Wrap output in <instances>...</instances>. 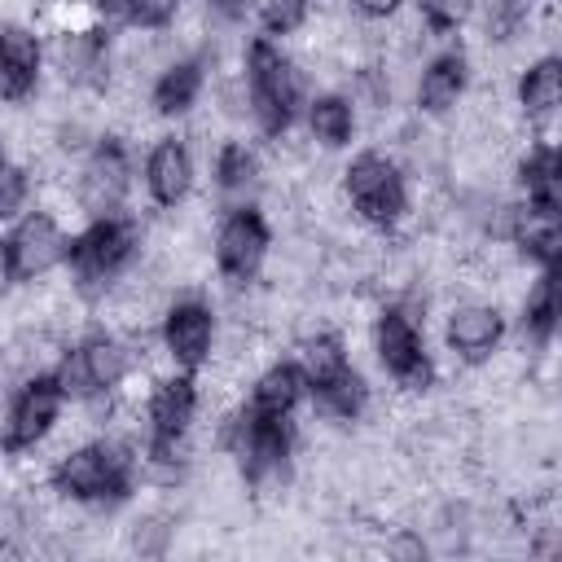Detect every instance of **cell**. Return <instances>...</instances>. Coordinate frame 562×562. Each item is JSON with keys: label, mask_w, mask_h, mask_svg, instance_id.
I'll use <instances>...</instances> for the list:
<instances>
[{"label": "cell", "mask_w": 562, "mask_h": 562, "mask_svg": "<svg viewBox=\"0 0 562 562\" xmlns=\"http://www.w3.org/2000/svg\"><path fill=\"white\" fill-rule=\"evenodd\" d=\"M417 9H422L430 31H457L470 18L474 0H417Z\"/></svg>", "instance_id": "cell-27"}, {"label": "cell", "mask_w": 562, "mask_h": 562, "mask_svg": "<svg viewBox=\"0 0 562 562\" xmlns=\"http://www.w3.org/2000/svg\"><path fill=\"white\" fill-rule=\"evenodd\" d=\"M193 408H198L193 373H176L149 395V448H154V457H167L180 443V435L193 422Z\"/></svg>", "instance_id": "cell-10"}, {"label": "cell", "mask_w": 562, "mask_h": 562, "mask_svg": "<svg viewBox=\"0 0 562 562\" xmlns=\"http://www.w3.org/2000/svg\"><path fill=\"white\" fill-rule=\"evenodd\" d=\"M347 193H351V206H356L369 224H378V228L395 224V220L404 215V206H408L404 176H400V167H395L391 158H382V154H360V158L347 167Z\"/></svg>", "instance_id": "cell-5"}, {"label": "cell", "mask_w": 562, "mask_h": 562, "mask_svg": "<svg viewBox=\"0 0 562 562\" xmlns=\"http://www.w3.org/2000/svg\"><path fill=\"white\" fill-rule=\"evenodd\" d=\"M198 92H202V66L198 61H176L154 83V110L158 114H184L198 101Z\"/></svg>", "instance_id": "cell-22"}, {"label": "cell", "mask_w": 562, "mask_h": 562, "mask_svg": "<svg viewBox=\"0 0 562 562\" xmlns=\"http://www.w3.org/2000/svg\"><path fill=\"white\" fill-rule=\"evenodd\" d=\"M127 193V154L119 140H101L83 167V184H79V198L92 215H114L119 202Z\"/></svg>", "instance_id": "cell-12"}, {"label": "cell", "mask_w": 562, "mask_h": 562, "mask_svg": "<svg viewBox=\"0 0 562 562\" xmlns=\"http://www.w3.org/2000/svg\"><path fill=\"white\" fill-rule=\"evenodd\" d=\"M373 338H378V360H382V369H386L400 386L426 391V386L435 382V364H430V356H426V342H422L417 325H413L400 307H386V312L378 316Z\"/></svg>", "instance_id": "cell-7"}, {"label": "cell", "mask_w": 562, "mask_h": 562, "mask_svg": "<svg viewBox=\"0 0 562 562\" xmlns=\"http://www.w3.org/2000/svg\"><path fill=\"white\" fill-rule=\"evenodd\" d=\"M522 189L536 215H558L562 211V158L553 145H536L522 158Z\"/></svg>", "instance_id": "cell-18"}, {"label": "cell", "mask_w": 562, "mask_h": 562, "mask_svg": "<svg viewBox=\"0 0 562 562\" xmlns=\"http://www.w3.org/2000/svg\"><path fill=\"white\" fill-rule=\"evenodd\" d=\"M505 334V321L496 307H461L452 312L448 321V347L461 356V360H483L492 356V347L501 342Z\"/></svg>", "instance_id": "cell-17"}, {"label": "cell", "mask_w": 562, "mask_h": 562, "mask_svg": "<svg viewBox=\"0 0 562 562\" xmlns=\"http://www.w3.org/2000/svg\"><path fill=\"white\" fill-rule=\"evenodd\" d=\"M40 75V44L22 26H0V92L9 101H22L35 88Z\"/></svg>", "instance_id": "cell-16"}, {"label": "cell", "mask_w": 562, "mask_h": 562, "mask_svg": "<svg viewBox=\"0 0 562 562\" xmlns=\"http://www.w3.org/2000/svg\"><path fill=\"white\" fill-rule=\"evenodd\" d=\"M119 4H123L127 22L149 26V31H162L176 18V9H180V0H119Z\"/></svg>", "instance_id": "cell-28"}, {"label": "cell", "mask_w": 562, "mask_h": 562, "mask_svg": "<svg viewBox=\"0 0 562 562\" xmlns=\"http://www.w3.org/2000/svg\"><path fill=\"white\" fill-rule=\"evenodd\" d=\"M307 123H312V136L321 140V145H329V149H338V145H347L351 140V127H356V119H351V105L342 101V97H316L312 105H307Z\"/></svg>", "instance_id": "cell-24"}, {"label": "cell", "mask_w": 562, "mask_h": 562, "mask_svg": "<svg viewBox=\"0 0 562 562\" xmlns=\"http://www.w3.org/2000/svg\"><path fill=\"white\" fill-rule=\"evenodd\" d=\"M356 9L369 13V18H391L400 9V0H356Z\"/></svg>", "instance_id": "cell-31"}, {"label": "cell", "mask_w": 562, "mask_h": 562, "mask_svg": "<svg viewBox=\"0 0 562 562\" xmlns=\"http://www.w3.org/2000/svg\"><path fill=\"white\" fill-rule=\"evenodd\" d=\"M145 184L154 193L158 206H176L184 202L189 184H193V158L180 140H158L149 149V162H145Z\"/></svg>", "instance_id": "cell-15"}, {"label": "cell", "mask_w": 562, "mask_h": 562, "mask_svg": "<svg viewBox=\"0 0 562 562\" xmlns=\"http://www.w3.org/2000/svg\"><path fill=\"white\" fill-rule=\"evenodd\" d=\"M211 338H215V321H211V307L206 303H193V299L189 303H176L167 312V321H162V342H167L171 360L184 373H193L206 360Z\"/></svg>", "instance_id": "cell-13"}, {"label": "cell", "mask_w": 562, "mask_h": 562, "mask_svg": "<svg viewBox=\"0 0 562 562\" xmlns=\"http://www.w3.org/2000/svg\"><path fill=\"white\" fill-rule=\"evenodd\" d=\"M215 176H220V189H246L255 180V154L241 145V140H228L215 158Z\"/></svg>", "instance_id": "cell-25"}, {"label": "cell", "mask_w": 562, "mask_h": 562, "mask_svg": "<svg viewBox=\"0 0 562 562\" xmlns=\"http://www.w3.org/2000/svg\"><path fill=\"white\" fill-rule=\"evenodd\" d=\"M522 325L536 342H549L558 329V268H544L522 303Z\"/></svg>", "instance_id": "cell-23"}, {"label": "cell", "mask_w": 562, "mask_h": 562, "mask_svg": "<svg viewBox=\"0 0 562 562\" xmlns=\"http://www.w3.org/2000/svg\"><path fill=\"white\" fill-rule=\"evenodd\" d=\"M22 202H26V176H22L18 167H4V162H0V220L18 215Z\"/></svg>", "instance_id": "cell-30"}, {"label": "cell", "mask_w": 562, "mask_h": 562, "mask_svg": "<svg viewBox=\"0 0 562 562\" xmlns=\"http://www.w3.org/2000/svg\"><path fill=\"white\" fill-rule=\"evenodd\" d=\"M136 250V224L123 215H97L79 237L66 241V263L79 277V285H97L114 277Z\"/></svg>", "instance_id": "cell-4"}, {"label": "cell", "mask_w": 562, "mask_h": 562, "mask_svg": "<svg viewBox=\"0 0 562 562\" xmlns=\"http://www.w3.org/2000/svg\"><path fill=\"white\" fill-rule=\"evenodd\" d=\"M246 83H250V105H255L259 127L268 136H281L299 114V79H294V66L281 57V48L272 40L250 44Z\"/></svg>", "instance_id": "cell-1"}, {"label": "cell", "mask_w": 562, "mask_h": 562, "mask_svg": "<svg viewBox=\"0 0 562 562\" xmlns=\"http://www.w3.org/2000/svg\"><path fill=\"white\" fill-rule=\"evenodd\" d=\"M522 250H527L540 268H558V255H562V228H558V215H540L536 228H522Z\"/></svg>", "instance_id": "cell-26"}, {"label": "cell", "mask_w": 562, "mask_h": 562, "mask_svg": "<svg viewBox=\"0 0 562 562\" xmlns=\"http://www.w3.org/2000/svg\"><path fill=\"white\" fill-rule=\"evenodd\" d=\"M123 369H127V360H123V347H119L114 338H88V342L66 360V369H61L57 378H61L66 395H70V391H75V395H88V391H110V386L123 378Z\"/></svg>", "instance_id": "cell-14"}, {"label": "cell", "mask_w": 562, "mask_h": 562, "mask_svg": "<svg viewBox=\"0 0 562 562\" xmlns=\"http://www.w3.org/2000/svg\"><path fill=\"white\" fill-rule=\"evenodd\" d=\"M299 369H303V386L316 395V404L325 413L356 417L364 408V378L351 369V360H347V351H342L338 338H329V334L325 338H312L303 347Z\"/></svg>", "instance_id": "cell-2"}, {"label": "cell", "mask_w": 562, "mask_h": 562, "mask_svg": "<svg viewBox=\"0 0 562 562\" xmlns=\"http://www.w3.org/2000/svg\"><path fill=\"white\" fill-rule=\"evenodd\" d=\"M9 277H13V272H9V246H4V241H0V285H4V281H9Z\"/></svg>", "instance_id": "cell-32"}, {"label": "cell", "mask_w": 562, "mask_h": 562, "mask_svg": "<svg viewBox=\"0 0 562 562\" xmlns=\"http://www.w3.org/2000/svg\"><path fill=\"white\" fill-rule=\"evenodd\" d=\"M307 18V0H268L263 4V31L268 35H290Z\"/></svg>", "instance_id": "cell-29"}, {"label": "cell", "mask_w": 562, "mask_h": 562, "mask_svg": "<svg viewBox=\"0 0 562 562\" xmlns=\"http://www.w3.org/2000/svg\"><path fill=\"white\" fill-rule=\"evenodd\" d=\"M303 369L299 364H272L259 382H255V395H250V408L255 413H272V417H290V408L299 404L303 395Z\"/></svg>", "instance_id": "cell-20"}, {"label": "cell", "mask_w": 562, "mask_h": 562, "mask_svg": "<svg viewBox=\"0 0 562 562\" xmlns=\"http://www.w3.org/2000/svg\"><path fill=\"white\" fill-rule=\"evenodd\" d=\"M61 400H66V386H61L57 373L31 378V382L13 395V404H9V422H4L0 448H4L9 457L35 448V443L53 430V422H57V413H61Z\"/></svg>", "instance_id": "cell-6"}, {"label": "cell", "mask_w": 562, "mask_h": 562, "mask_svg": "<svg viewBox=\"0 0 562 562\" xmlns=\"http://www.w3.org/2000/svg\"><path fill=\"white\" fill-rule=\"evenodd\" d=\"M53 487L70 501H123L132 492V470H127V457H119L114 448L88 443L57 461Z\"/></svg>", "instance_id": "cell-3"}, {"label": "cell", "mask_w": 562, "mask_h": 562, "mask_svg": "<svg viewBox=\"0 0 562 562\" xmlns=\"http://www.w3.org/2000/svg\"><path fill=\"white\" fill-rule=\"evenodd\" d=\"M518 101L531 119H549L553 105L562 101V61L558 57H540L522 79H518Z\"/></svg>", "instance_id": "cell-21"}, {"label": "cell", "mask_w": 562, "mask_h": 562, "mask_svg": "<svg viewBox=\"0 0 562 562\" xmlns=\"http://www.w3.org/2000/svg\"><path fill=\"white\" fill-rule=\"evenodd\" d=\"M263 255H268V224H263V215L255 206L233 211L224 220L220 237H215V263H220V272L241 285V281H250L259 272Z\"/></svg>", "instance_id": "cell-8"}, {"label": "cell", "mask_w": 562, "mask_h": 562, "mask_svg": "<svg viewBox=\"0 0 562 562\" xmlns=\"http://www.w3.org/2000/svg\"><path fill=\"white\" fill-rule=\"evenodd\" d=\"M290 443H294V435H290V422L285 417L255 413V408L241 417V443H237V452H241V465H246L250 479H263V474L281 470L285 457H290Z\"/></svg>", "instance_id": "cell-11"}, {"label": "cell", "mask_w": 562, "mask_h": 562, "mask_svg": "<svg viewBox=\"0 0 562 562\" xmlns=\"http://www.w3.org/2000/svg\"><path fill=\"white\" fill-rule=\"evenodd\" d=\"M465 92V57L461 53H443L422 70L417 83V105L430 114H443L448 105H457V97Z\"/></svg>", "instance_id": "cell-19"}, {"label": "cell", "mask_w": 562, "mask_h": 562, "mask_svg": "<svg viewBox=\"0 0 562 562\" xmlns=\"http://www.w3.org/2000/svg\"><path fill=\"white\" fill-rule=\"evenodd\" d=\"M4 246H9V272H13V281L44 277L53 263L66 259V237H61V228L53 224V215H44V211H31V215L4 237Z\"/></svg>", "instance_id": "cell-9"}]
</instances>
